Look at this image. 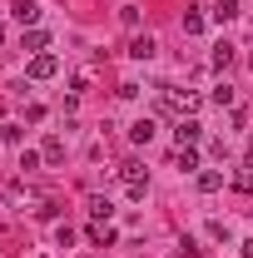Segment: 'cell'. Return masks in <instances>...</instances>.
Instances as JSON below:
<instances>
[{
  "label": "cell",
  "mask_w": 253,
  "mask_h": 258,
  "mask_svg": "<svg viewBox=\"0 0 253 258\" xmlns=\"http://www.w3.org/2000/svg\"><path fill=\"white\" fill-rule=\"evenodd\" d=\"M35 219H60V204H55V199H40V204H35Z\"/></svg>",
  "instance_id": "cell-14"
},
{
  "label": "cell",
  "mask_w": 253,
  "mask_h": 258,
  "mask_svg": "<svg viewBox=\"0 0 253 258\" xmlns=\"http://www.w3.org/2000/svg\"><path fill=\"white\" fill-rule=\"evenodd\" d=\"M199 189H204V194H219L223 189V174H219V169H204V174H199Z\"/></svg>",
  "instance_id": "cell-5"
},
{
  "label": "cell",
  "mask_w": 253,
  "mask_h": 258,
  "mask_svg": "<svg viewBox=\"0 0 253 258\" xmlns=\"http://www.w3.org/2000/svg\"><path fill=\"white\" fill-rule=\"evenodd\" d=\"M55 75H60V60H55L50 50H45V55H35V60H30V80H55Z\"/></svg>",
  "instance_id": "cell-1"
},
{
  "label": "cell",
  "mask_w": 253,
  "mask_h": 258,
  "mask_svg": "<svg viewBox=\"0 0 253 258\" xmlns=\"http://www.w3.org/2000/svg\"><path fill=\"white\" fill-rule=\"evenodd\" d=\"M90 214H95V224H109V214H114V204H109V199H90Z\"/></svg>",
  "instance_id": "cell-6"
},
{
  "label": "cell",
  "mask_w": 253,
  "mask_h": 258,
  "mask_svg": "<svg viewBox=\"0 0 253 258\" xmlns=\"http://www.w3.org/2000/svg\"><path fill=\"white\" fill-rule=\"evenodd\" d=\"M15 20H20V25H35V20H40V5H35V0H15Z\"/></svg>",
  "instance_id": "cell-4"
},
{
  "label": "cell",
  "mask_w": 253,
  "mask_h": 258,
  "mask_svg": "<svg viewBox=\"0 0 253 258\" xmlns=\"http://www.w3.org/2000/svg\"><path fill=\"white\" fill-rule=\"evenodd\" d=\"M248 159H253V139H248Z\"/></svg>",
  "instance_id": "cell-22"
},
{
  "label": "cell",
  "mask_w": 253,
  "mask_h": 258,
  "mask_svg": "<svg viewBox=\"0 0 253 258\" xmlns=\"http://www.w3.org/2000/svg\"><path fill=\"white\" fill-rule=\"evenodd\" d=\"M154 35H134V40H129V55H134V60H154Z\"/></svg>",
  "instance_id": "cell-3"
},
{
  "label": "cell",
  "mask_w": 253,
  "mask_h": 258,
  "mask_svg": "<svg viewBox=\"0 0 253 258\" xmlns=\"http://www.w3.org/2000/svg\"><path fill=\"white\" fill-rule=\"evenodd\" d=\"M174 164H179V169H199V154H194L189 144H184V149H179V154H174Z\"/></svg>",
  "instance_id": "cell-15"
},
{
  "label": "cell",
  "mask_w": 253,
  "mask_h": 258,
  "mask_svg": "<svg viewBox=\"0 0 253 258\" xmlns=\"http://www.w3.org/2000/svg\"><path fill=\"white\" fill-rule=\"evenodd\" d=\"M119 20L124 25H139V5H119Z\"/></svg>",
  "instance_id": "cell-17"
},
{
  "label": "cell",
  "mask_w": 253,
  "mask_h": 258,
  "mask_svg": "<svg viewBox=\"0 0 253 258\" xmlns=\"http://www.w3.org/2000/svg\"><path fill=\"white\" fill-rule=\"evenodd\" d=\"M214 104H233V85H219L214 90Z\"/></svg>",
  "instance_id": "cell-19"
},
{
  "label": "cell",
  "mask_w": 253,
  "mask_h": 258,
  "mask_svg": "<svg viewBox=\"0 0 253 258\" xmlns=\"http://www.w3.org/2000/svg\"><path fill=\"white\" fill-rule=\"evenodd\" d=\"M40 159H45V154H35V149H20V174H35V169H40Z\"/></svg>",
  "instance_id": "cell-13"
},
{
  "label": "cell",
  "mask_w": 253,
  "mask_h": 258,
  "mask_svg": "<svg viewBox=\"0 0 253 258\" xmlns=\"http://www.w3.org/2000/svg\"><path fill=\"white\" fill-rule=\"evenodd\" d=\"M238 253H243V258H253V238H248V243H243V248H238Z\"/></svg>",
  "instance_id": "cell-21"
},
{
  "label": "cell",
  "mask_w": 253,
  "mask_h": 258,
  "mask_svg": "<svg viewBox=\"0 0 253 258\" xmlns=\"http://www.w3.org/2000/svg\"><path fill=\"white\" fill-rule=\"evenodd\" d=\"M233 64V45H214V70H228Z\"/></svg>",
  "instance_id": "cell-12"
},
{
  "label": "cell",
  "mask_w": 253,
  "mask_h": 258,
  "mask_svg": "<svg viewBox=\"0 0 253 258\" xmlns=\"http://www.w3.org/2000/svg\"><path fill=\"white\" fill-rule=\"evenodd\" d=\"M40 154H45L50 164H60V159H65V139H45V149H40Z\"/></svg>",
  "instance_id": "cell-11"
},
{
  "label": "cell",
  "mask_w": 253,
  "mask_h": 258,
  "mask_svg": "<svg viewBox=\"0 0 253 258\" xmlns=\"http://www.w3.org/2000/svg\"><path fill=\"white\" fill-rule=\"evenodd\" d=\"M184 258H204V248H199L194 238H184Z\"/></svg>",
  "instance_id": "cell-20"
},
{
  "label": "cell",
  "mask_w": 253,
  "mask_h": 258,
  "mask_svg": "<svg viewBox=\"0 0 253 258\" xmlns=\"http://www.w3.org/2000/svg\"><path fill=\"white\" fill-rule=\"evenodd\" d=\"M0 139L5 144H20V124H0Z\"/></svg>",
  "instance_id": "cell-18"
},
{
  "label": "cell",
  "mask_w": 253,
  "mask_h": 258,
  "mask_svg": "<svg viewBox=\"0 0 253 258\" xmlns=\"http://www.w3.org/2000/svg\"><path fill=\"white\" fill-rule=\"evenodd\" d=\"M238 15V0H214V20H233Z\"/></svg>",
  "instance_id": "cell-10"
},
{
  "label": "cell",
  "mask_w": 253,
  "mask_h": 258,
  "mask_svg": "<svg viewBox=\"0 0 253 258\" xmlns=\"http://www.w3.org/2000/svg\"><path fill=\"white\" fill-rule=\"evenodd\" d=\"M129 139H134V144H149V139H154V119H139V124L129 129Z\"/></svg>",
  "instance_id": "cell-9"
},
{
  "label": "cell",
  "mask_w": 253,
  "mask_h": 258,
  "mask_svg": "<svg viewBox=\"0 0 253 258\" xmlns=\"http://www.w3.org/2000/svg\"><path fill=\"white\" fill-rule=\"evenodd\" d=\"M20 45H25L30 55H45V45H50V35H45V30H30L25 40H20Z\"/></svg>",
  "instance_id": "cell-7"
},
{
  "label": "cell",
  "mask_w": 253,
  "mask_h": 258,
  "mask_svg": "<svg viewBox=\"0 0 253 258\" xmlns=\"http://www.w3.org/2000/svg\"><path fill=\"white\" fill-rule=\"evenodd\" d=\"M174 139H179V149H184V144H199V139H204V124H199V119H179V124H174Z\"/></svg>",
  "instance_id": "cell-2"
},
{
  "label": "cell",
  "mask_w": 253,
  "mask_h": 258,
  "mask_svg": "<svg viewBox=\"0 0 253 258\" xmlns=\"http://www.w3.org/2000/svg\"><path fill=\"white\" fill-rule=\"evenodd\" d=\"M199 30H204V15L189 10V15H184V35H199Z\"/></svg>",
  "instance_id": "cell-16"
},
{
  "label": "cell",
  "mask_w": 253,
  "mask_h": 258,
  "mask_svg": "<svg viewBox=\"0 0 253 258\" xmlns=\"http://www.w3.org/2000/svg\"><path fill=\"white\" fill-rule=\"evenodd\" d=\"M90 243H95V248H109V243H114V228H109V224H95V228H90Z\"/></svg>",
  "instance_id": "cell-8"
}]
</instances>
